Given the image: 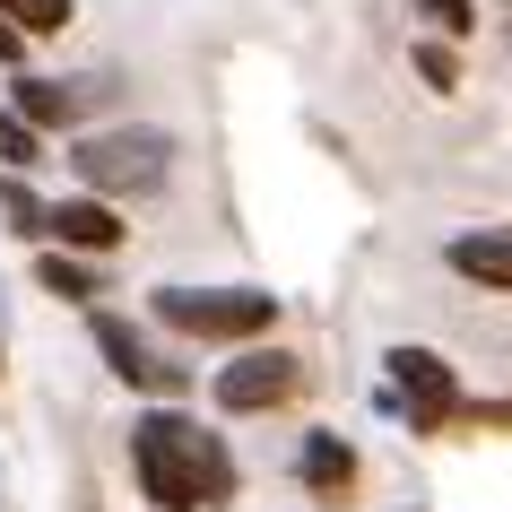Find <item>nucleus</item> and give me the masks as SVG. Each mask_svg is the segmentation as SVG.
Segmentation results:
<instances>
[{"label":"nucleus","instance_id":"1","mask_svg":"<svg viewBox=\"0 0 512 512\" xmlns=\"http://www.w3.org/2000/svg\"><path fill=\"white\" fill-rule=\"evenodd\" d=\"M131 469H139V495L157 512H217L243 478L235 443L209 434L200 417H183V408H148L131 426Z\"/></svg>","mask_w":512,"mask_h":512},{"label":"nucleus","instance_id":"2","mask_svg":"<svg viewBox=\"0 0 512 512\" xmlns=\"http://www.w3.org/2000/svg\"><path fill=\"white\" fill-rule=\"evenodd\" d=\"M165 330H183V339H217V348H252L261 330L278 322V296L261 287H157L148 296Z\"/></svg>","mask_w":512,"mask_h":512},{"label":"nucleus","instance_id":"3","mask_svg":"<svg viewBox=\"0 0 512 512\" xmlns=\"http://www.w3.org/2000/svg\"><path fill=\"white\" fill-rule=\"evenodd\" d=\"M70 165L87 174L96 200H131V191H157V183H165L174 139H165L157 122H113V131H87L79 148H70Z\"/></svg>","mask_w":512,"mask_h":512},{"label":"nucleus","instance_id":"4","mask_svg":"<svg viewBox=\"0 0 512 512\" xmlns=\"http://www.w3.org/2000/svg\"><path fill=\"white\" fill-rule=\"evenodd\" d=\"M382 374H391L382 408H400L408 426H443V417L460 408V374L434 348H391V356H382Z\"/></svg>","mask_w":512,"mask_h":512},{"label":"nucleus","instance_id":"5","mask_svg":"<svg viewBox=\"0 0 512 512\" xmlns=\"http://www.w3.org/2000/svg\"><path fill=\"white\" fill-rule=\"evenodd\" d=\"M296 391H304V356H287V348H235V365L217 374V408H226V417L287 408Z\"/></svg>","mask_w":512,"mask_h":512},{"label":"nucleus","instance_id":"6","mask_svg":"<svg viewBox=\"0 0 512 512\" xmlns=\"http://www.w3.org/2000/svg\"><path fill=\"white\" fill-rule=\"evenodd\" d=\"M96 348L113 356V374L131 382V391H148V400L174 408V391H183V365H165L157 348H148V330L122 322V313H96Z\"/></svg>","mask_w":512,"mask_h":512},{"label":"nucleus","instance_id":"7","mask_svg":"<svg viewBox=\"0 0 512 512\" xmlns=\"http://www.w3.org/2000/svg\"><path fill=\"white\" fill-rule=\"evenodd\" d=\"M122 209L113 200H96V191H79V200H61L53 209V243L61 252H79V261H105V252H122Z\"/></svg>","mask_w":512,"mask_h":512},{"label":"nucleus","instance_id":"8","mask_svg":"<svg viewBox=\"0 0 512 512\" xmlns=\"http://www.w3.org/2000/svg\"><path fill=\"white\" fill-rule=\"evenodd\" d=\"M443 261H452L469 287H495V296H512V235L504 226H478V235H452L443 243Z\"/></svg>","mask_w":512,"mask_h":512},{"label":"nucleus","instance_id":"9","mask_svg":"<svg viewBox=\"0 0 512 512\" xmlns=\"http://www.w3.org/2000/svg\"><path fill=\"white\" fill-rule=\"evenodd\" d=\"M9 113L35 122V131H70V122L87 113V87L79 79H18L9 87Z\"/></svg>","mask_w":512,"mask_h":512},{"label":"nucleus","instance_id":"10","mask_svg":"<svg viewBox=\"0 0 512 512\" xmlns=\"http://www.w3.org/2000/svg\"><path fill=\"white\" fill-rule=\"evenodd\" d=\"M296 478L313 486V495H330V504H339V495L356 486V452H348V434L313 426V434H304V452H296Z\"/></svg>","mask_w":512,"mask_h":512},{"label":"nucleus","instance_id":"11","mask_svg":"<svg viewBox=\"0 0 512 512\" xmlns=\"http://www.w3.org/2000/svg\"><path fill=\"white\" fill-rule=\"evenodd\" d=\"M0 217H9L18 243H53V209L27 191V174H0Z\"/></svg>","mask_w":512,"mask_h":512},{"label":"nucleus","instance_id":"12","mask_svg":"<svg viewBox=\"0 0 512 512\" xmlns=\"http://www.w3.org/2000/svg\"><path fill=\"white\" fill-rule=\"evenodd\" d=\"M44 287H53L61 304H87V296H96V261H79V252H44Z\"/></svg>","mask_w":512,"mask_h":512},{"label":"nucleus","instance_id":"13","mask_svg":"<svg viewBox=\"0 0 512 512\" xmlns=\"http://www.w3.org/2000/svg\"><path fill=\"white\" fill-rule=\"evenodd\" d=\"M0 18H9L18 35H61L79 9H70V0H0Z\"/></svg>","mask_w":512,"mask_h":512},{"label":"nucleus","instance_id":"14","mask_svg":"<svg viewBox=\"0 0 512 512\" xmlns=\"http://www.w3.org/2000/svg\"><path fill=\"white\" fill-rule=\"evenodd\" d=\"M0 157H9V174H18V165H44V131L18 122V113H0Z\"/></svg>","mask_w":512,"mask_h":512},{"label":"nucleus","instance_id":"15","mask_svg":"<svg viewBox=\"0 0 512 512\" xmlns=\"http://www.w3.org/2000/svg\"><path fill=\"white\" fill-rule=\"evenodd\" d=\"M408 9H417L426 27H443V35H469V27H478V9H469V0H408Z\"/></svg>","mask_w":512,"mask_h":512},{"label":"nucleus","instance_id":"16","mask_svg":"<svg viewBox=\"0 0 512 512\" xmlns=\"http://www.w3.org/2000/svg\"><path fill=\"white\" fill-rule=\"evenodd\" d=\"M417 79L426 87H460V53L452 44H417Z\"/></svg>","mask_w":512,"mask_h":512},{"label":"nucleus","instance_id":"17","mask_svg":"<svg viewBox=\"0 0 512 512\" xmlns=\"http://www.w3.org/2000/svg\"><path fill=\"white\" fill-rule=\"evenodd\" d=\"M18 53H27V35H18L9 18H0V61H18Z\"/></svg>","mask_w":512,"mask_h":512}]
</instances>
